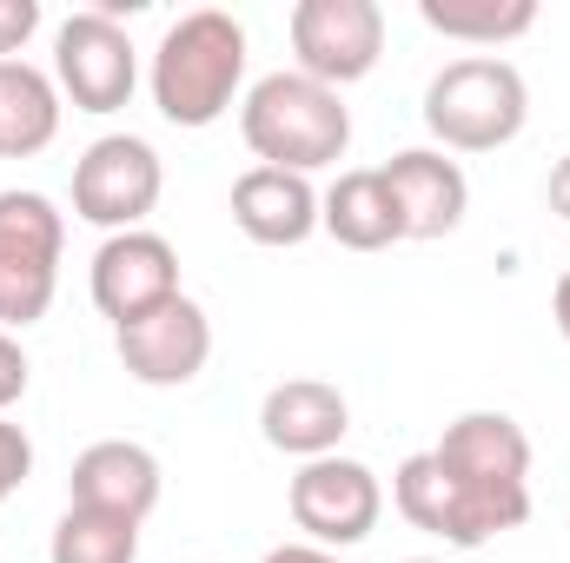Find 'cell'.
Wrapping results in <instances>:
<instances>
[{
	"label": "cell",
	"instance_id": "d4e9b609",
	"mask_svg": "<svg viewBox=\"0 0 570 563\" xmlns=\"http://www.w3.org/2000/svg\"><path fill=\"white\" fill-rule=\"evenodd\" d=\"M551 213H558V219H570V152L551 166Z\"/></svg>",
	"mask_w": 570,
	"mask_h": 563
},
{
	"label": "cell",
	"instance_id": "7a4b0ae2",
	"mask_svg": "<svg viewBox=\"0 0 570 563\" xmlns=\"http://www.w3.org/2000/svg\"><path fill=\"white\" fill-rule=\"evenodd\" d=\"M239 134L253 146L259 166H279V172H318V166H338L345 146H352V113L332 87L305 80V73H266L246 107H239Z\"/></svg>",
	"mask_w": 570,
	"mask_h": 563
},
{
	"label": "cell",
	"instance_id": "ffe728a7",
	"mask_svg": "<svg viewBox=\"0 0 570 563\" xmlns=\"http://www.w3.org/2000/svg\"><path fill=\"white\" fill-rule=\"evenodd\" d=\"M53 563H134L140 557V524L134 517H107L87 504H67V517L53 524Z\"/></svg>",
	"mask_w": 570,
	"mask_h": 563
},
{
	"label": "cell",
	"instance_id": "7402d4cb",
	"mask_svg": "<svg viewBox=\"0 0 570 563\" xmlns=\"http://www.w3.org/2000/svg\"><path fill=\"white\" fill-rule=\"evenodd\" d=\"M40 27V0H0V60H13Z\"/></svg>",
	"mask_w": 570,
	"mask_h": 563
},
{
	"label": "cell",
	"instance_id": "ba28073f",
	"mask_svg": "<svg viewBox=\"0 0 570 563\" xmlns=\"http://www.w3.org/2000/svg\"><path fill=\"white\" fill-rule=\"evenodd\" d=\"M292 53H298V73L318 80V87H352L379 67L385 53V13L379 0H298L292 20Z\"/></svg>",
	"mask_w": 570,
	"mask_h": 563
},
{
	"label": "cell",
	"instance_id": "8992f818",
	"mask_svg": "<svg viewBox=\"0 0 570 563\" xmlns=\"http://www.w3.org/2000/svg\"><path fill=\"white\" fill-rule=\"evenodd\" d=\"M53 87L73 100V113H120L140 87V53L120 20L100 7L67 13L53 33Z\"/></svg>",
	"mask_w": 570,
	"mask_h": 563
},
{
	"label": "cell",
	"instance_id": "8fae6325",
	"mask_svg": "<svg viewBox=\"0 0 570 563\" xmlns=\"http://www.w3.org/2000/svg\"><path fill=\"white\" fill-rule=\"evenodd\" d=\"M166 298H179V253L159 233H114L94 253V305L114 318V332L159 312Z\"/></svg>",
	"mask_w": 570,
	"mask_h": 563
},
{
	"label": "cell",
	"instance_id": "44dd1931",
	"mask_svg": "<svg viewBox=\"0 0 570 563\" xmlns=\"http://www.w3.org/2000/svg\"><path fill=\"white\" fill-rule=\"evenodd\" d=\"M27 477H33V437H27L20 424L0 418V504H7Z\"/></svg>",
	"mask_w": 570,
	"mask_h": 563
},
{
	"label": "cell",
	"instance_id": "30bf717a",
	"mask_svg": "<svg viewBox=\"0 0 570 563\" xmlns=\"http://www.w3.org/2000/svg\"><path fill=\"white\" fill-rule=\"evenodd\" d=\"M114 345H120L127 378H140L153 392H173V385H193V378L206 372V358H213V318L179 292V298H166L159 312L120 325Z\"/></svg>",
	"mask_w": 570,
	"mask_h": 563
},
{
	"label": "cell",
	"instance_id": "d6986e66",
	"mask_svg": "<svg viewBox=\"0 0 570 563\" xmlns=\"http://www.w3.org/2000/svg\"><path fill=\"white\" fill-rule=\"evenodd\" d=\"M431 33L471 40V47H504L538 27V0H419Z\"/></svg>",
	"mask_w": 570,
	"mask_h": 563
},
{
	"label": "cell",
	"instance_id": "2e32d148",
	"mask_svg": "<svg viewBox=\"0 0 570 563\" xmlns=\"http://www.w3.org/2000/svg\"><path fill=\"white\" fill-rule=\"evenodd\" d=\"M233 226L253 246H305L318 233V192L305 172L279 166H246L233 179Z\"/></svg>",
	"mask_w": 570,
	"mask_h": 563
},
{
	"label": "cell",
	"instance_id": "9a60e30c",
	"mask_svg": "<svg viewBox=\"0 0 570 563\" xmlns=\"http://www.w3.org/2000/svg\"><path fill=\"white\" fill-rule=\"evenodd\" d=\"M73 504L87 511H107V517H134L146 524L153 504H159V457L146 444H127V437H100L73 457V477H67Z\"/></svg>",
	"mask_w": 570,
	"mask_h": 563
},
{
	"label": "cell",
	"instance_id": "ac0fdd59",
	"mask_svg": "<svg viewBox=\"0 0 570 563\" xmlns=\"http://www.w3.org/2000/svg\"><path fill=\"white\" fill-rule=\"evenodd\" d=\"M60 134V87L27 67V60H0V159H33L40 146Z\"/></svg>",
	"mask_w": 570,
	"mask_h": 563
},
{
	"label": "cell",
	"instance_id": "cb8c5ba5",
	"mask_svg": "<svg viewBox=\"0 0 570 563\" xmlns=\"http://www.w3.org/2000/svg\"><path fill=\"white\" fill-rule=\"evenodd\" d=\"M259 563H338V557L318 551V544H279V551H266Z\"/></svg>",
	"mask_w": 570,
	"mask_h": 563
},
{
	"label": "cell",
	"instance_id": "3957f363",
	"mask_svg": "<svg viewBox=\"0 0 570 563\" xmlns=\"http://www.w3.org/2000/svg\"><path fill=\"white\" fill-rule=\"evenodd\" d=\"M531 87L498 53H464L425 87V127L451 152H498L524 134Z\"/></svg>",
	"mask_w": 570,
	"mask_h": 563
},
{
	"label": "cell",
	"instance_id": "484cf974",
	"mask_svg": "<svg viewBox=\"0 0 570 563\" xmlns=\"http://www.w3.org/2000/svg\"><path fill=\"white\" fill-rule=\"evenodd\" d=\"M551 318H558V332L570 338V273L558 279V292H551Z\"/></svg>",
	"mask_w": 570,
	"mask_h": 563
},
{
	"label": "cell",
	"instance_id": "603a6c76",
	"mask_svg": "<svg viewBox=\"0 0 570 563\" xmlns=\"http://www.w3.org/2000/svg\"><path fill=\"white\" fill-rule=\"evenodd\" d=\"M27 378H33V365H27L20 338H13V332H0V412L27 398Z\"/></svg>",
	"mask_w": 570,
	"mask_h": 563
},
{
	"label": "cell",
	"instance_id": "6da1fadb",
	"mask_svg": "<svg viewBox=\"0 0 570 563\" xmlns=\"http://www.w3.org/2000/svg\"><path fill=\"white\" fill-rule=\"evenodd\" d=\"M246 80V27L226 7H193L159 33L153 53V107L173 127H213Z\"/></svg>",
	"mask_w": 570,
	"mask_h": 563
},
{
	"label": "cell",
	"instance_id": "4fadbf2b",
	"mask_svg": "<svg viewBox=\"0 0 570 563\" xmlns=\"http://www.w3.org/2000/svg\"><path fill=\"white\" fill-rule=\"evenodd\" d=\"M385 186H392V206H399V226L405 239H444L464 226V206H471V186H464V166L412 146V152H392L385 166Z\"/></svg>",
	"mask_w": 570,
	"mask_h": 563
},
{
	"label": "cell",
	"instance_id": "e0dca14e",
	"mask_svg": "<svg viewBox=\"0 0 570 563\" xmlns=\"http://www.w3.org/2000/svg\"><path fill=\"white\" fill-rule=\"evenodd\" d=\"M318 226L345 246V253H385L405 239L399 226V206H392V186L379 166H358V172H338L332 192L318 199Z\"/></svg>",
	"mask_w": 570,
	"mask_h": 563
},
{
	"label": "cell",
	"instance_id": "4316f807",
	"mask_svg": "<svg viewBox=\"0 0 570 563\" xmlns=\"http://www.w3.org/2000/svg\"><path fill=\"white\" fill-rule=\"evenodd\" d=\"M412 563H438V557H412Z\"/></svg>",
	"mask_w": 570,
	"mask_h": 563
},
{
	"label": "cell",
	"instance_id": "7c38bea8",
	"mask_svg": "<svg viewBox=\"0 0 570 563\" xmlns=\"http://www.w3.org/2000/svg\"><path fill=\"white\" fill-rule=\"evenodd\" d=\"M431 457L478 491H531V437L504 412H464L458 424H444Z\"/></svg>",
	"mask_w": 570,
	"mask_h": 563
},
{
	"label": "cell",
	"instance_id": "5bb4252c",
	"mask_svg": "<svg viewBox=\"0 0 570 563\" xmlns=\"http://www.w3.org/2000/svg\"><path fill=\"white\" fill-rule=\"evenodd\" d=\"M259 431H266L273 451L312 464V457H332L338 451V437L352 431V405L325 378H285V385L266 392V405H259Z\"/></svg>",
	"mask_w": 570,
	"mask_h": 563
},
{
	"label": "cell",
	"instance_id": "9c48e42d",
	"mask_svg": "<svg viewBox=\"0 0 570 563\" xmlns=\"http://www.w3.org/2000/svg\"><path fill=\"white\" fill-rule=\"evenodd\" d=\"M285 504H292V524L305 531V544L345 551V544H365V537L379 531L385 491H379V477H372L358 457H338V451H332V457L298 464Z\"/></svg>",
	"mask_w": 570,
	"mask_h": 563
},
{
	"label": "cell",
	"instance_id": "52a82bcc",
	"mask_svg": "<svg viewBox=\"0 0 570 563\" xmlns=\"http://www.w3.org/2000/svg\"><path fill=\"white\" fill-rule=\"evenodd\" d=\"M166 192V166L140 134H107L73 159V213L100 233H140Z\"/></svg>",
	"mask_w": 570,
	"mask_h": 563
},
{
	"label": "cell",
	"instance_id": "5b68a950",
	"mask_svg": "<svg viewBox=\"0 0 570 563\" xmlns=\"http://www.w3.org/2000/svg\"><path fill=\"white\" fill-rule=\"evenodd\" d=\"M67 219L47 192H0V332H27L47 318L60 292Z\"/></svg>",
	"mask_w": 570,
	"mask_h": 563
},
{
	"label": "cell",
	"instance_id": "277c9868",
	"mask_svg": "<svg viewBox=\"0 0 570 563\" xmlns=\"http://www.w3.org/2000/svg\"><path fill=\"white\" fill-rule=\"evenodd\" d=\"M392 504H399L405 524L444 537L451 551H478V544H491V537H504V531H518L531 517V491H478V484L451 477L431 451L399 464Z\"/></svg>",
	"mask_w": 570,
	"mask_h": 563
}]
</instances>
